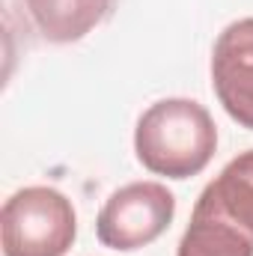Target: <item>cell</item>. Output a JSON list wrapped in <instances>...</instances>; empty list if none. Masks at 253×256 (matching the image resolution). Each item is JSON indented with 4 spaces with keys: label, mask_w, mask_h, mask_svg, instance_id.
<instances>
[{
    "label": "cell",
    "mask_w": 253,
    "mask_h": 256,
    "mask_svg": "<svg viewBox=\"0 0 253 256\" xmlns=\"http://www.w3.org/2000/svg\"><path fill=\"white\" fill-rule=\"evenodd\" d=\"M176 200L158 182H131L98 212L96 232L98 242L110 250H137L152 244L173 220Z\"/></svg>",
    "instance_id": "cell-3"
},
{
    "label": "cell",
    "mask_w": 253,
    "mask_h": 256,
    "mask_svg": "<svg viewBox=\"0 0 253 256\" xmlns=\"http://www.w3.org/2000/svg\"><path fill=\"white\" fill-rule=\"evenodd\" d=\"M212 84L224 110L253 131V18L230 24L212 51Z\"/></svg>",
    "instance_id": "cell-4"
},
{
    "label": "cell",
    "mask_w": 253,
    "mask_h": 256,
    "mask_svg": "<svg viewBox=\"0 0 253 256\" xmlns=\"http://www.w3.org/2000/svg\"><path fill=\"white\" fill-rule=\"evenodd\" d=\"M36 30L48 42H78L108 18L114 0H24Z\"/></svg>",
    "instance_id": "cell-6"
},
{
    "label": "cell",
    "mask_w": 253,
    "mask_h": 256,
    "mask_svg": "<svg viewBox=\"0 0 253 256\" xmlns=\"http://www.w3.org/2000/svg\"><path fill=\"white\" fill-rule=\"evenodd\" d=\"M74 232L72 202L45 185L12 194L0 212L3 256H63L74 242Z\"/></svg>",
    "instance_id": "cell-2"
},
{
    "label": "cell",
    "mask_w": 253,
    "mask_h": 256,
    "mask_svg": "<svg viewBox=\"0 0 253 256\" xmlns=\"http://www.w3.org/2000/svg\"><path fill=\"white\" fill-rule=\"evenodd\" d=\"M194 208L236 224L253 238V149L232 158L220 176L206 185Z\"/></svg>",
    "instance_id": "cell-5"
},
{
    "label": "cell",
    "mask_w": 253,
    "mask_h": 256,
    "mask_svg": "<svg viewBox=\"0 0 253 256\" xmlns=\"http://www.w3.org/2000/svg\"><path fill=\"white\" fill-rule=\"evenodd\" d=\"M134 149L149 173L188 179L208 167L218 149V128L200 102L164 98L140 116Z\"/></svg>",
    "instance_id": "cell-1"
},
{
    "label": "cell",
    "mask_w": 253,
    "mask_h": 256,
    "mask_svg": "<svg viewBox=\"0 0 253 256\" xmlns=\"http://www.w3.org/2000/svg\"><path fill=\"white\" fill-rule=\"evenodd\" d=\"M176 256H253V238L236 224L194 208Z\"/></svg>",
    "instance_id": "cell-7"
}]
</instances>
